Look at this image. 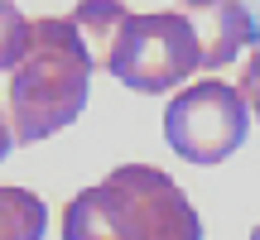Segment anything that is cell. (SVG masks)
<instances>
[{
  "label": "cell",
  "instance_id": "obj_8",
  "mask_svg": "<svg viewBox=\"0 0 260 240\" xmlns=\"http://www.w3.org/2000/svg\"><path fill=\"white\" fill-rule=\"evenodd\" d=\"M29 29H34V19H24L10 0H0V72L19 67V58L29 48Z\"/></svg>",
  "mask_w": 260,
  "mask_h": 240
},
{
  "label": "cell",
  "instance_id": "obj_10",
  "mask_svg": "<svg viewBox=\"0 0 260 240\" xmlns=\"http://www.w3.org/2000/svg\"><path fill=\"white\" fill-rule=\"evenodd\" d=\"M10 149H15V125H10V115L0 111V158H5Z\"/></svg>",
  "mask_w": 260,
  "mask_h": 240
},
{
  "label": "cell",
  "instance_id": "obj_4",
  "mask_svg": "<svg viewBox=\"0 0 260 240\" xmlns=\"http://www.w3.org/2000/svg\"><path fill=\"white\" fill-rule=\"evenodd\" d=\"M251 125V106L241 101V92L226 82H198L183 87L174 101L164 106V139L178 158L198 168H212L222 158H232L246 139Z\"/></svg>",
  "mask_w": 260,
  "mask_h": 240
},
{
  "label": "cell",
  "instance_id": "obj_1",
  "mask_svg": "<svg viewBox=\"0 0 260 240\" xmlns=\"http://www.w3.org/2000/svg\"><path fill=\"white\" fill-rule=\"evenodd\" d=\"M63 240H203V221L164 168L121 164L63 207Z\"/></svg>",
  "mask_w": 260,
  "mask_h": 240
},
{
  "label": "cell",
  "instance_id": "obj_5",
  "mask_svg": "<svg viewBox=\"0 0 260 240\" xmlns=\"http://www.w3.org/2000/svg\"><path fill=\"white\" fill-rule=\"evenodd\" d=\"M193 29H198V48H203V67H226L232 58H241V48L255 44L251 10L241 0H217V5L198 10Z\"/></svg>",
  "mask_w": 260,
  "mask_h": 240
},
{
  "label": "cell",
  "instance_id": "obj_2",
  "mask_svg": "<svg viewBox=\"0 0 260 240\" xmlns=\"http://www.w3.org/2000/svg\"><path fill=\"white\" fill-rule=\"evenodd\" d=\"M92 48L82 44L73 19L39 15L29 29V48L10 72V125L15 144H39L73 125L92 92Z\"/></svg>",
  "mask_w": 260,
  "mask_h": 240
},
{
  "label": "cell",
  "instance_id": "obj_11",
  "mask_svg": "<svg viewBox=\"0 0 260 240\" xmlns=\"http://www.w3.org/2000/svg\"><path fill=\"white\" fill-rule=\"evenodd\" d=\"M183 5H193V10H207V5H217V0H183Z\"/></svg>",
  "mask_w": 260,
  "mask_h": 240
},
{
  "label": "cell",
  "instance_id": "obj_12",
  "mask_svg": "<svg viewBox=\"0 0 260 240\" xmlns=\"http://www.w3.org/2000/svg\"><path fill=\"white\" fill-rule=\"evenodd\" d=\"M251 240H260V226H255V231H251Z\"/></svg>",
  "mask_w": 260,
  "mask_h": 240
},
{
  "label": "cell",
  "instance_id": "obj_3",
  "mask_svg": "<svg viewBox=\"0 0 260 240\" xmlns=\"http://www.w3.org/2000/svg\"><path fill=\"white\" fill-rule=\"evenodd\" d=\"M102 67L130 92H145V96L169 92V87L188 82L193 67H203L198 29L188 15H174V10L125 15V24L116 29Z\"/></svg>",
  "mask_w": 260,
  "mask_h": 240
},
{
  "label": "cell",
  "instance_id": "obj_7",
  "mask_svg": "<svg viewBox=\"0 0 260 240\" xmlns=\"http://www.w3.org/2000/svg\"><path fill=\"white\" fill-rule=\"evenodd\" d=\"M125 15H130V10L121 5V0H82V5H77L68 19L77 24L82 44L92 48V58L102 63V58H106V48H111V38H116V29L125 24Z\"/></svg>",
  "mask_w": 260,
  "mask_h": 240
},
{
  "label": "cell",
  "instance_id": "obj_9",
  "mask_svg": "<svg viewBox=\"0 0 260 240\" xmlns=\"http://www.w3.org/2000/svg\"><path fill=\"white\" fill-rule=\"evenodd\" d=\"M236 92H241V101L251 106V115L260 120V38L251 44V53H246V63H241V82H236Z\"/></svg>",
  "mask_w": 260,
  "mask_h": 240
},
{
  "label": "cell",
  "instance_id": "obj_6",
  "mask_svg": "<svg viewBox=\"0 0 260 240\" xmlns=\"http://www.w3.org/2000/svg\"><path fill=\"white\" fill-rule=\"evenodd\" d=\"M48 207L29 187H0V240H44Z\"/></svg>",
  "mask_w": 260,
  "mask_h": 240
}]
</instances>
